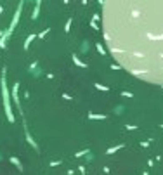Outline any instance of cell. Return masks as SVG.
Masks as SVG:
<instances>
[{"label":"cell","instance_id":"6da1fadb","mask_svg":"<svg viewBox=\"0 0 163 175\" xmlns=\"http://www.w3.org/2000/svg\"><path fill=\"white\" fill-rule=\"evenodd\" d=\"M103 33L123 69L163 85V0H103Z\"/></svg>","mask_w":163,"mask_h":175}]
</instances>
